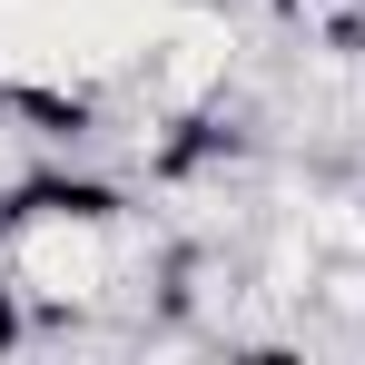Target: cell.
<instances>
[{
	"label": "cell",
	"instance_id": "cell-1",
	"mask_svg": "<svg viewBox=\"0 0 365 365\" xmlns=\"http://www.w3.org/2000/svg\"><path fill=\"white\" fill-rule=\"evenodd\" d=\"M247 79V30L227 0H168V20L148 30V50L128 60V109L138 119H207V109H227V89Z\"/></svg>",
	"mask_w": 365,
	"mask_h": 365
}]
</instances>
